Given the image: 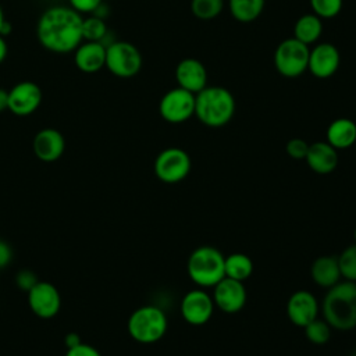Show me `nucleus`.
<instances>
[{
    "instance_id": "obj_39",
    "label": "nucleus",
    "mask_w": 356,
    "mask_h": 356,
    "mask_svg": "<svg viewBox=\"0 0 356 356\" xmlns=\"http://www.w3.org/2000/svg\"><path fill=\"white\" fill-rule=\"evenodd\" d=\"M6 22V17H4V13H3V8H1V6H0V29H1V26H3V24Z\"/></svg>"
},
{
    "instance_id": "obj_23",
    "label": "nucleus",
    "mask_w": 356,
    "mask_h": 356,
    "mask_svg": "<svg viewBox=\"0 0 356 356\" xmlns=\"http://www.w3.org/2000/svg\"><path fill=\"white\" fill-rule=\"evenodd\" d=\"M224 273H225V277L243 282L253 273V261L245 253H241V252L231 253L224 260Z\"/></svg>"
},
{
    "instance_id": "obj_12",
    "label": "nucleus",
    "mask_w": 356,
    "mask_h": 356,
    "mask_svg": "<svg viewBox=\"0 0 356 356\" xmlns=\"http://www.w3.org/2000/svg\"><path fill=\"white\" fill-rule=\"evenodd\" d=\"M42 103V89L32 81H22L8 90V110L19 117L29 115Z\"/></svg>"
},
{
    "instance_id": "obj_13",
    "label": "nucleus",
    "mask_w": 356,
    "mask_h": 356,
    "mask_svg": "<svg viewBox=\"0 0 356 356\" xmlns=\"http://www.w3.org/2000/svg\"><path fill=\"white\" fill-rule=\"evenodd\" d=\"M213 288L214 306L220 310L231 314L243 309L246 303V288L242 281L224 277Z\"/></svg>"
},
{
    "instance_id": "obj_38",
    "label": "nucleus",
    "mask_w": 356,
    "mask_h": 356,
    "mask_svg": "<svg viewBox=\"0 0 356 356\" xmlns=\"http://www.w3.org/2000/svg\"><path fill=\"white\" fill-rule=\"evenodd\" d=\"M11 31H13V26H11V24L6 19V22L3 24V26H1V29H0V35L6 38L7 35H10V33H11Z\"/></svg>"
},
{
    "instance_id": "obj_35",
    "label": "nucleus",
    "mask_w": 356,
    "mask_h": 356,
    "mask_svg": "<svg viewBox=\"0 0 356 356\" xmlns=\"http://www.w3.org/2000/svg\"><path fill=\"white\" fill-rule=\"evenodd\" d=\"M8 110V90L0 88V113Z\"/></svg>"
},
{
    "instance_id": "obj_14",
    "label": "nucleus",
    "mask_w": 356,
    "mask_h": 356,
    "mask_svg": "<svg viewBox=\"0 0 356 356\" xmlns=\"http://www.w3.org/2000/svg\"><path fill=\"white\" fill-rule=\"evenodd\" d=\"M341 64L339 50L332 43H318L309 53L307 70L320 79L332 76Z\"/></svg>"
},
{
    "instance_id": "obj_4",
    "label": "nucleus",
    "mask_w": 356,
    "mask_h": 356,
    "mask_svg": "<svg viewBox=\"0 0 356 356\" xmlns=\"http://www.w3.org/2000/svg\"><path fill=\"white\" fill-rule=\"evenodd\" d=\"M224 260L225 256L217 248L199 246L188 259V275L199 288H213L225 277Z\"/></svg>"
},
{
    "instance_id": "obj_16",
    "label": "nucleus",
    "mask_w": 356,
    "mask_h": 356,
    "mask_svg": "<svg viewBox=\"0 0 356 356\" xmlns=\"http://www.w3.org/2000/svg\"><path fill=\"white\" fill-rule=\"evenodd\" d=\"M178 86L192 93H199L207 86V70L202 61L188 57L178 63L175 68Z\"/></svg>"
},
{
    "instance_id": "obj_22",
    "label": "nucleus",
    "mask_w": 356,
    "mask_h": 356,
    "mask_svg": "<svg viewBox=\"0 0 356 356\" xmlns=\"http://www.w3.org/2000/svg\"><path fill=\"white\" fill-rule=\"evenodd\" d=\"M323 33L321 18L316 14H305L298 18L293 26V38L305 44H312L318 40Z\"/></svg>"
},
{
    "instance_id": "obj_31",
    "label": "nucleus",
    "mask_w": 356,
    "mask_h": 356,
    "mask_svg": "<svg viewBox=\"0 0 356 356\" xmlns=\"http://www.w3.org/2000/svg\"><path fill=\"white\" fill-rule=\"evenodd\" d=\"M70 7H72L79 14L82 13H96L102 6V0H68Z\"/></svg>"
},
{
    "instance_id": "obj_26",
    "label": "nucleus",
    "mask_w": 356,
    "mask_h": 356,
    "mask_svg": "<svg viewBox=\"0 0 356 356\" xmlns=\"http://www.w3.org/2000/svg\"><path fill=\"white\" fill-rule=\"evenodd\" d=\"M224 8V0H191V11L199 19H213Z\"/></svg>"
},
{
    "instance_id": "obj_40",
    "label": "nucleus",
    "mask_w": 356,
    "mask_h": 356,
    "mask_svg": "<svg viewBox=\"0 0 356 356\" xmlns=\"http://www.w3.org/2000/svg\"><path fill=\"white\" fill-rule=\"evenodd\" d=\"M353 238H355V243H356V228H355V231H353Z\"/></svg>"
},
{
    "instance_id": "obj_2",
    "label": "nucleus",
    "mask_w": 356,
    "mask_h": 356,
    "mask_svg": "<svg viewBox=\"0 0 356 356\" xmlns=\"http://www.w3.org/2000/svg\"><path fill=\"white\" fill-rule=\"evenodd\" d=\"M321 309L331 328L339 331L356 328V282L345 280L328 288Z\"/></svg>"
},
{
    "instance_id": "obj_24",
    "label": "nucleus",
    "mask_w": 356,
    "mask_h": 356,
    "mask_svg": "<svg viewBox=\"0 0 356 356\" xmlns=\"http://www.w3.org/2000/svg\"><path fill=\"white\" fill-rule=\"evenodd\" d=\"M266 0H228L232 17L239 22H252L264 10Z\"/></svg>"
},
{
    "instance_id": "obj_41",
    "label": "nucleus",
    "mask_w": 356,
    "mask_h": 356,
    "mask_svg": "<svg viewBox=\"0 0 356 356\" xmlns=\"http://www.w3.org/2000/svg\"><path fill=\"white\" fill-rule=\"evenodd\" d=\"M355 356H356V348H355Z\"/></svg>"
},
{
    "instance_id": "obj_34",
    "label": "nucleus",
    "mask_w": 356,
    "mask_h": 356,
    "mask_svg": "<svg viewBox=\"0 0 356 356\" xmlns=\"http://www.w3.org/2000/svg\"><path fill=\"white\" fill-rule=\"evenodd\" d=\"M13 259V250L7 242L0 239V268H4L8 266V263Z\"/></svg>"
},
{
    "instance_id": "obj_8",
    "label": "nucleus",
    "mask_w": 356,
    "mask_h": 356,
    "mask_svg": "<svg viewBox=\"0 0 356 356\" xmlns=\"http://www.w3.org/2000/svg\"><path fill=\"white\" fill-rule=\"evenodd\" d=\"M191 165V157L184 149L167 147L154 160V174L165 184H177L188 177Z\"/></svg>"
},
{
    "instance_id": "obj_1",
    "label": "nucleus",
    "mask_w": 356,
    "mask_h": 356,
    "mask_svg": "<svg viewBox=\"0 0 356 356\" xmlns=\"http://www.w3.org/2000/svg\"><path fill=\"white\" fill-rule=\"evenodd\" d=\"M82 21V15L72 7L53 6L44 10L36 25L40 46L58 54L74 51L83 40Z\"/></svg>"
},
{
    "instance_id": "obj_9",
    "label": "nucleus",
    "mask_w": 356,
    "mask_h": 356,
    "mask_svg": "<svg viewBox=\"0 0 356 356\" xmlns=\"http://www.w3.org/2000/svg\"><path fill=\"white\" fill-rule=\"evenodd\" d=\"M161 118L170 124H181L195 115V93L179 86L163 95L159 103Z\"/></svg>"
},
{
    "instance_id": "obj_29",
    "label": "nucleus",
    "mask_w": 356,
    "mask_h": 356,
    "mask_svg": "<svg viewBox=\"0 0 356 356\" xmlns=\"http://www.w3.org/2000/svg\"><path fill=\"white\" fill-rule=\"evenodd\" d=\"M343 0H310L313 14L320 18H334L342 10Z\"/></svg>"
},
{
    "instance_id": "obj_42",
    "label": "nucleus",
    "mask_w": 356,
    "mask_h": 356,
    "mask_svg": "<svg viewBox=\"0 0 356 356\" xmlns=\"http://www.w3.org/2000/svg\"><path fill=\"white\" fill-rule=\"evenodd\" d=\"M355 146H356V143H355Z\"/></svg>"
},
{
    "instance_id": "obj_25",
    "label": "nucleus",
    "mask_w": 356,
    "mask_h": 356,
    "mask_svg": "<svg viewBox=\"0 0 356 356\" xmlns=\"http://www.w3.org/2000/svg\"><path fill=\"white\" fill-rule=\"evenodd\" d=\"M107 35V26L103 18L99 15H92L83 18L82 21V38L88 42H102Z\"/></svg>"
},
{
    "instance_id": "obj_3",
    "label": "nucleus",
    "mask_w": 356,
    "mask_h": 356,
    "mask_svg": "<svg viewBox=\"0 0 356 356\" xmlns=\"http://www.w3.org/2000/svg\"><path fill=\"white\" fill-rule=\"evenodd\" d=\"M235 113V99L222 86H206L195 95V115L210 128L227 125Z\"/></svg>"
},
{
    "instance_id": "obj_15",
    "label": "nucleus",
    "mask_w": 356,
    "mask_h": 356,
    "mask_svg": "<svg viewBox=\"0 0 356 356\" xmlns=\"http://www.w3.org/2000/svg\"><path fill=\"white\" fill-rule=\"evenodd\" d=\"M286 314L292 324L305 327L318 316V302L316 296L305 289L293 292L286 303Z\"/></svg>"
},
{
    "instance_id": "obj_21",
    "label": "nucleus",
    "mask_w": 356,
    "mask_h": 356,
    "mask_svg": "<svg viewBox=\"0 0 356 356\" xmlns=\"http://www.w3.org/2000/svg\"><path fill=\"white\" fill-rule=\"evenodd\" d=\"M310 275L313 281L323 288H331L341 281V271L338 264V257L334 256H320L317 257L310 268Z\"/></svg>"
},
{
    "instance_id": "obj_27",
    "label": "nucleus",
    "mask_w": 356,
    "mask_h": 356,
    "mask_svg": "<svg viewBox=\"0 0 356 356\" xmlns=\"http://www.w3.org/2000/svg\"><path fill=\"white\" fill-rule=\"evenodd\" d=\"M305 328V335L309 342L314 345H324L330 341L331 337V327L330 324L323 318H314L310 321Z\"/></svg>"
},
{
    "instance_id": "obj_36",
    "label": "nucleus",
    "mask_w": 356,
    "mask_h": 356,
    "mask_svg": "<svg viewBox=\"0 0 356 356\" xmlns=\"http://www.w3.org/2000/svg\"><path fill=\"white\" fill-rule=\"evenodd\" d=\"M7 53H8V47H7V42L4 39V36L0 35V64L6 60L7 57Z\"/></svg>"
},
{
    "instance_id": "obj_32",
    "label": "nucleus",
    "mask_w": 356,
    "mask_h": 356,
    "mask_svg": "<svg viewBox=\"0 0 356 356\" xmlns=\"http://www.w3.org/2000/svg\"><path fill=\"white\" fill-rule=\"evenodd\" d=\"M65 356H102V355L96 348H93L88 343L79 342V343L68 348Z\"/></svg>"
},
{
    "instance_id": "obj_10",
    "label": "nucleus",
    "mask_w": 356,
    "mask_h": 356,
    "mask_svg": "<svg viewBox=\"0 0 356 356\" xmlns=\"http://www.w3.org/2000/svg\"><path fill=\"white\" fill-rule=\"evenodd\" d=\"M214 312V300L203 288L186 292L181 300V316L191 325L206 324Z\"/></svg>"
},
{
    "instance_id": "obj_28",
    "label": "nucleus",
    "mask_w": 356,
    "mask_h": 356,
    "mask_svg": "<svg viewBox=\"0 0 356 356\" xmlns=\"http://www.w3.org/2000/svg\"><path fill=\"white\" fill-rule=\"evenodd\" d=\"M341 275L352 282H356V243L345 248L338 257Z\"/></svg>"
},
{
    "instance_id": "obj_37",
    "label": "nucleus",
    "mask_w": 356,
    "mask_h": 356,
    "mask_svg": "<svg viewBox=\"0 0 356 356\" xmlns=\"http://www.w3.org/2000/svg\"><path fill=\"white\" fill-rule=\"evenodd\" d=\"M65 343H67L68 348H71V346L79 343V337H78L76 334H68V335L65 337Z\"/></svg>"
},
{
    "instance_id": "obj_33",
    "label": "nucleus",
    "mask_w": 356,
    "mask_h": 356,
    "mask_svg": "<svg viewBox=\"0 0 356 356\" xmlns=\"http://www.w3.org/2000/svg\"><path fill=\"white\" fill-rule=\"evenodd\" d=\"M39 280L35 277V274L32 271H19L18 275H17V284L19 288L25 289V291H29Z\"/></svg>"
},
{
    "instance_id": "obj_6",
    "label": "nucleus",
    "mask_w": 356,
    "mask_h": 356,
    "mask_svg": "<svg viewBox=\"0 0 356 356\" xmlns=\"http://www.w3.org/2000/svg\"><path fill=\"white\" fill-rule=\"evenodd\" d=\"M104 67L118 78H131L142 68V54L135 44L125 40H115L106 46Z\"/></svg>"
},
{
    "instance_id": "obj_5",
    "label": "nucleus",
    "mask_w": 356,
    "mask_h": 356,
    "mask_svg": "<svg viewBox=\"0 0 356 356\" xmlns=\"http://www.w3.org/2000/svg\"><path fill=\"white\" fill-rule=\"evenodd\" d=\"M128 332L139 343H154L160 341L168 327L165 313L153 305L138 307L128 318Z\"/></svg>"
},
{
    "instance_id": "obj_30",
    "label": "nucleus",
    "mask_w": 356,
    "mask_h": 356,
    "mask_svg": "<svg viewBox=\"0 0 356 356\" xmlns=\"http://www.w3.org/2000/svg\"><path fill=\"white\" fill-rule=\"evenodd\" d=\"M309 143L302 139V138H292L288 140L286 143V153L289 157L295 159V160H303L307 154V150H309Z\"/></svg>"
},
{
    "instance_id": "obj_11",
    "label": "nucleus",
    "mask_w": 356,
    "mask_h": 356,
    "mask_svg": "<svg viewBox=\"0 0 356 356\" xmlns=\"http://www.w3.org/2000/svg\"><path fill=\"white\" fill-rule=\"evenodd\" d=\"M28 305L38 317L51 318L60 312L61 296L53 284L47 281H38L28 291Z\"/></svg>"
},
{
    "instance_id": "obj_7",
    "label": "nucleus",
    "mask_w": 356,
    "mask_h": 356,
    "mask_svg": "<svg viewBox=\"0 0 356 356\" xmlns=\"http://www.w3.org/2000/svg\"><path fill=\"white\" fill-rule=\"evenodd\" d=\"M310 49L295 38L282 40L274 53V65L285 78H296L307 70Z\"/></svg>"
},
{
    "instance_id": "obj_18",
    "label": "nucleus",
    "mask_w": 356,
    "mask_h": 356,
    "mask_svg": "<svg viewBox=\"0 0 356 356\" xmlns=\"http://www.w3.org/2000/svg\"><path fill=\"white\" fill-rule=\"evenodd\" d=\"M75 67L86 74H95L106 65V46L102 42H82L74 50Z\"/></svg>"
},
{
    "instance_id": "obj_19",
    "label": "nucleus",
    "mask_w": 356,
    "mask_h": 356,
    "mask_svg": "<svg viewBox=\"0 0 356 356\" xmlns=\"http://www.w3.org/2000/svg\"><path fill=\"white\" fill-rule=\"evenodd\" d=\"M309 168L320 175H327L332 172L338 165V150L332 147L327 140L314 142L309 146L307 154L305 157Z\"/></svg>"
},
{
    "instance_id": "obj_17",
    "label": "nucleus",
    "mask_w": 356,
    "mask_h": 356,
    "mask_svg": "<svg viewBox=\"0 0 356 356\" xmlns=\"http://www.w3.org/2000/svg\"><path fill=\"white\" fill-rule=\"evenodd\" d=\"M35 156L46 163L58 160L65 150V140L60 131L54 128L40 129L32 142Z\"/></svg>"
},
{
    "instance_id": "obj_20",
    "label": "nucleus",
    "mask_w": 356,
    "mask_h": 356,
    "mask_svg": "<svg viewBox=\"0 0 356 356\" xmlns=\"http://www.w3.org/2000/svg\"><path fill=\"white\" fill-rule=\"evenodd\" d=\"M325 136L327 142L337 150L348 149L356 143V122L346 117L337 118L328 125Z\"/></svg>"
}]
</instances>
